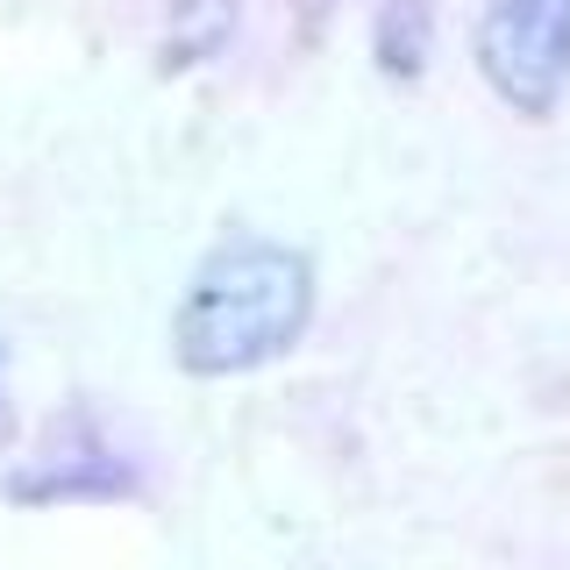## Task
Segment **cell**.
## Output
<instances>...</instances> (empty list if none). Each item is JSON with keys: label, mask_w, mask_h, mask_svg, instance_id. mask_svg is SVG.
<instances>
[{"label": "cell", "mask_w": 570, "mask_h": 570, "mask_svg": "<svg viewBox=\"0 0 570 570\" xmlns=\"http://www.w3.org/2000/svg\"><path fill=\"white\" fill-rule=\"evenodd\" d=\"M136 492L142 463L107 435L94 406H65L36 435V450L0 471V499H14V507H121Z\"/></svg>", "instance_id": "cell-3"}, {"label": "cell", "mask_w": 570, "mask_h": 570, "mask_svg": "<svg viewBox=\"0 0 570 570\" xmlns=\"http://www.w3.org/2000/svg\"><path fill=\"white\" fill-rule=\"evenodd\" d=\"M8 364H14V350H8V335H0V392H8Z\"/></svg>", "instance_id": "cell-6"}, {"label": "cell", "mask_w": 570, "mask_h": 570, "mask_svg": "<svg viewBox=\"0 0 570 570\" xmlns=\"http://www.w3.org/2000/svg\"><path fill=\"white\" fill-rule=\"evenodd\" d=\"M299 8H307V22H314V14H328V8H335V0H299Z\"/></svg>", "instance_id": "cell-7"}, {"label": "cell", "mask_w": 570, "mask_h": 570, "mask_svg": "<svg viewBox=\"0 0 570 570\" xmlns=\"http://www.w3.org/2000/svg\"><path fill=\"white\" fill-rule=\"evenodd\" d=\"M435 58V0H379L371 8V65L392 86H414Z\"/></svg>", "instance_id": "cell-4"}, {"label": "cell", "mask_w": 570, "mask_h": 570, "mask_svg": "<svg viewBox=\"0 0 570 570\" xmlns=\"http://www.w3.org/2000/svg\"><path fill=\"white\" fill-rule=\"evenodd\" d=\"M236 22H243V0H171L165 36H157V65L165 71L214 65L228 43H236Z\"/></svg>", "instance_id": "cell-5"}, {"label": "cell", "mask_w": 570, "mask_h": 570, "mask_svg": "<svg viewBox=\"0 0 570 570\" xmlns=\"http://www.w3.org/2000/svg\"><path fill=\"white\" fill-rule=\"evenodd\" d=\"M321 272L299 243L236 228L193 264L171 307V364L186 379H243L293 356L314 328Z\"/></svg>", "instance_id": "cell-1"}, {"label": "cell", "mask_w": 570, "mask_h": 570, "mask_svg": "<svg viewBox=\"0 0 570 570\" xmlns=\"http://www.w3.org/2000/svg\"><path fill=\"white\" fill-rule=\"evenodd\" d=\"M471 58L513 115L549 121L570 94V0H485Z\"/></svg>", "instance_id": "cell-2"}]
</instances>
